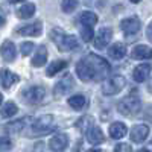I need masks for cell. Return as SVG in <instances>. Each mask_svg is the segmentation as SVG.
I'll return each mask as SVG.
<instances>
[{"label":"cell","instance_id":"6da1fadb","mask_svg":"<svg viewBox=\"0 0 152 152\" xmlns=\"http://www.w3.org/2000/svg\"><path fill=\"white\" fill-rule=\"evenodd\" d=\"M110 64L102 56L88 53L76 64V75L84 82H94V81H104L110 75Z\"/></svg>","mask_w":152,"mask_h":152},{"label":"cell","instance_id":"7a4b0ae2","mask_svg":"<svg viewBox=\"0 0 152 152\" xmlns=\"http://www.w3.org/2000/svg\"><path fill=\"white\" fill-rule=\"evenodd\" d=\"M50 40L56 44V47L61 52H70V50H75L78 47V40L73 35H69L58 28L50 31Z\"/></svg>","mask_w":152,"mask_h":152},{"label":"cell","instance_id":"3957f363","mask_svg":"<svg viewBox=\"0 0 152 152\" xmlns=\"http://www.w3.org/2000/svg\"><path fill=\"white\" fill-rule=\"evenodd\" d=\"M55 129V117L52 114L38 117L31 126V135H46Z\"/></svg>","mask_w":152,"mask_h":152},{"label":"cell","instance_id":"277c9868","mask_svg":"<svg viewBox=\"0 0 152 152\" xmlns=\"http://www.w3.org/2000/svg\"><path fill=\"white\" fill-rule=\"evenodd\" d=\"M142 108V102H140V97L138 96H125L119 105H117V110L120 114H123V116H134V114H137L138 111H140Z\"/></svg>","mask_w":152,"mask_h":152},{"label":"cell","instance_id":"5b68a950","mask_svg":"<svg viewBox=\"0 0 152 152\" xmlns=\"http://www.w3.org/2000/svg\"><path fill=\"white\" fill-rule=\"evenodd\" d=\"M125 84H126V81H125L123 76H120V75H117V76H111V78L104 84L102 91H104L105 94H108V96L117 94V93H120V90L125 87Z\"/></svg>","mask_w":152,"mask_h":152},{"label":"cell","instance_id":"8992f818","mask_svg":"<svg viewBox=\"0 0 152 152\" xmlns=\"http://www.w3.org/2000/svg\"><path fill=\"white\" fill-rule=\"evenodd\" d=\"M21 94H23L24 100H26L28 104H38V102H41V100L44 99L46 90L43 87H40V85H32V87L26 88Z\"/></svg>","mask_w":152,"mask_h":152},{"label":"cell","instance_id":"52a82bcc","mask_svg":"<svg viewBox=\"0 0 152 152\" xmlns=\"http://www.w3.org/2000/svg\"><path fill=\"white\" fill-rule=\"evenodd\" d=\"M67 146H69V137L64 132L55 134L52 138H50V142H49V148H50V151H53V152H64L67 149Z\"/></svg>","mask_w":152,"mask_h":152},{"label":"cell","instance_id":"ba28073f","mask_svg":"<svg viewBox=\"0 0 152 152\" xmlns=\"http://www.w3.org/2000/svg\"><path fill=\"white\" fill-rule=\"evenodd\" d=\"M111 37H113V29L111 28H100L99 32L96 34L94 38V47L96 49H105L108 46V43L111 41Z\"/></svg>","mask_w":152,"mask_h":152},{"label":"cell","instance_id":"9c48e42d","mask_svg":"<svg viewBox=\"0 0 152 152\" xmlns=\"http://www.w3.org/2000/svg\"><path fill=\"white\" fill-rule=\"evenodd\" d=\"M120 29L126 35L137 34L138 31H140V20H138L137 17H128V18H125L120 23Z\"/></svg>","mask_w":152,"mask_h":152},{"label":"cell","instance_id":"30bf717a","mask_svg":"<svg viewBox=\"0 0 152 152\" xmlns=\"http://www.w3.org/2000/svg\"><path fill=\"white\" fill-rule=\"evenodd\" d=\"M41 31H43L41 21H35V23L26 24V26H23V28H18L17 29V34L18 35H23V37H40L41 35Z\"/></svg>","mask_w":152,"mask_h":152},{"label":"cell","instance_id":"8fae6325","mask_svg":"<svg viewBox=\"0 0 152 152\" xmlns=\"http://www.w3.org/2000/svg\"><path fill=\"white\" fill-rule=\"evenodd\" d=\"M73 88V78L70 75H66L64 78H62L56 85H55V88H53V93H55V96H64V94H67L70 90Z\"/></svg>","mask_w":152,"mask_h":152},{"label":"cell","instance_id":"7c38bea8","mask_svg":"<svg viewBox=\"0 0 152 152\" xmlns=\"http://www.w3.org/2000/svg\"><path fill=\"white\" fill-rule=\"evenodd\" d=\"M129 135H131V140L134 143H142L149 135V126L148 125H135Z\"/></svg>","mask_w":152,"mask_h":152},{"label":"cell","instance_id":"4fadbf2b","mask_svg":"<svg viewBox=\"0 0 152 152\" xmlns=\"http://www.w3.org/2000/svg\"><path fill=\"white\" fill-rule=\"evenodd\" d=\"M151 73V64L148 62H143V64H138L134 72H132V78L135 82H145L148 79V76Z\"/></svg>","mask_w":152,"mask_h":152},{"label":"cell","instance_id":"5bb4252c","mask_svg":"<svg viewBox=\"0 0 152 152\" xmlns=\"http://www.w3.org/2000/svg\"><path fill=\"white\" fill-rule=\"evenodd\" d=\"M28 117L24 119H18V120H14V122H9L6 125H3V131L8 132V134H18L24 126L28 125Z\"/></svg>","mask_w":152,"mask_h":152},{"label":"cell","instance_id":"9a60e30c","mask_svg":"<svg viewBox=\"0 0 152 152\" xmlns=\"http://www.w3.org/2000/svg\"><path fill=\"white\" fill-rule=\"evenodd\" d=\"M87 140L90 142L91 145H100L104 143L105 137H104V132L99 126H93V128L87 132Z\"/></svg>","mask_w":152,"mask_h":152},{"label":"cell","instance_id":"2e32d148","mask_svg":"<svg viewBox=\"0 0 152 152\" xmlns=\"http://www.w3.org/2000/svg\"><path fill=\"white\" fill-rule=\"evenodd\" d=\"M131 55H132L134 59H151L152 58V49L148 47V46L140 44V46H135L132 49Z\"/></svg>","mask_w":152,"mask_h":152},{"label":"cell","instance_id":"e0dca14e","mask_svg":"<svg viewBox=\"0 0 152 152\" xmlns=\"http://www.w3.org/2000/svg\"><path fill=\"white\" fill-rule=\"evenodd\" d=\"M35 5L31 3V2H26V3H21L18 11H17V17L18 18H23V20H26V18H31L34 14H35Z\"/></svg>","mask_w":152,"mask_h":152},{"label":"cell","instance_id":"ac0fdd59","mask_svg":"<svg viewBox=\"0 0 152 152\" xmlns=\"http://www.w3.org/2000/svg\"><path fill=\"white\" fill-rule=\"evenodd\" d=\"M126 132H128V129H126V125L125 123L116 122V123H113L110 126V135H111V138L120 140V138H123L126 135Z\"/></svg>","mask_w":152,"mask_h":152},{"label":"cell","instance_id":"d6986e66","mask_svg":"<svg viewBox=\"0 0 152 152\" xmlns=\"http://www.w3.org/2000/svg\"><path fill=\"white\" fill-rule=\"evenodd\" d=\"M18 79L20 78H18L15 73H12V72H9L6 69L2 70V87L5 88V90H8V88H11L14 84H17Z\"/></svg>","mask_w":152,"mask_h":152},{"label":"cell","instance_id":"ffe728a7","mask_svg":"<svg viewBox=\"0 0 152 152\" xmlns=\"http://www.w3.org/2000/svg\"><path fill=\"white\" fill-rule=\"evenodd\" d=\"M46 62H47V49L44 46H38V49L35 50V56L32 59V66L41 67Z\"/></svg>","mask_w":152,"mask_h":152},{"label":"cell","instance_id":"44dd1931","mask_svg":"<svg viewBox=\"0 0 152 152\" xmlns=\"http://www.w3.org/2000/svg\"><path fill=\"white\" fill-rule=\"evenodd\" d=\"M15 53H17V49L14 46L12 41H5L2 44V58L3 61H12L15 58Z\"/></svg>","mask_w":152,"mask_h":152},{"label":"cell","instance_id":"7402d4cb","mask_svg":"<svg viewBox=\"0 0 152 152\" xmlns=\"http://www.w3.org/2000/svg\"><path fill=\"white\" fill-rule=\"evenodd\" d=\"M97 15L94 14V12H91V11H85V12H82L81 14V17H79V21H81V26H88V28H93L94 24L97 23Z\"/></svg>","mask_w":152,"mask_h":152},{"label":"cell","instance_id":"603a6c76","mask_svg":"<svg viewBox=\"0 0 152 152\" xmlns=\"http://www.w3.org/2000/svg\"><path fill=\"white\" fill-rule=\"evenodd\" d=\"M125 55H126V47L123 44H120V43L113 44L108 49V56L113 58V59H122Z\"/></svg>","mask_w":152,"mask_h":152},{"label":"cell","instance_id":"cb8c5ba5","mask_svg":"<svg viewBox=\"0 0 152 152\" xmlns=\"http://www.w3.org/2000/svg\"><path fill=\"white\" fill-rule=\"evenodd\" d=\"M93 126H94V120H93L91 116H84L76 122V128H78L79 131H82V132H88Z\"/></svg>","mask_w":152,"mask_h":152},{"label":"cell","instance_id":"d4e9b609","mask_svg":"<svg viewBox=\"0 0 152 152\" xmlns=\"http://www.w3.org/2000/svg\"><path fill=\"white\" fill-rule=\"evenodd\" d=\"M67 102H69V105H70L73 110L79 111V110H82V108L87 105V99H85V96H82V94H75V96L69 97Z\"/></svg>","mask_w":152,"mask_h":152},{"label":"cell","instance_id":"484cf974","mask_svg":"<svg viewBox=\"0 0 152 152\" xmlns=\"http://www.w3.org/2000/svg\"><path fill=\"white\" fill-rule=\"evenodd\" d=\"M18 111L15 102H5L2 107V119H11L12 116H15Z\"/></svg>","mask_w":152,"mask_h":152},{"label":"cell","instance_id":"4316f807","mask_svg":"<svg viewBox=\"0 0 152 152\" xmlns=\"http://www.w3.org/2000/svg\"><path fill=\"white\" fill-rule=\"evenodd\" d=\"M66 67H67V62H66V61H61V59H59V61H53L52 64L47 67L46 75H47V76H55L58 72H62Z\"/></svg>","mask_w":152,"mask_h":152},{"label":"cell","instance_id":"83f0119b","mask_svg":"<svg viewBox=\"0 0 152 152\" xmlns=\"http://www.w3.org/2000/svg\"><path fill=\"white\" fill-rule=\"evenodd\" d=\"M94 32H93V28H88V26H81V37L82 40L87 43V41H91Z\"/></svg>","mask_w":152,"mask_h":152},{"label":"cell","instance_id":"f1b7e54d","mask_svg":"<svg viewBox=\"0 0 152 152\" xmlns=\"http://www.w3.org/2000/svg\"><path fill=\"white\" fill-rule=\"evenodd\" d=\"M61 6H62V11L64 12H73L75 9H76V6H78V2L76 0H64V2L61 3Z\"/></svg>","mask_w":152,"mask_h":152},{"label":"cell","instance_id":"f546056e","mask_svg":"<svg viewBox=\"0 0 152 152\" xmlns=\"http://www.w3.org/2000/svg\"><path fill=\"white\" fill-rule=\"evenodd\" d=\"M34 47H35V46H34L31 41L23 43V44H21V55H23V56H28L32 50H34Z\"/></svg>","mask_w":152,"mask_h":152},{"label":"cell","instance_id":"4dcf8cb0","mask_svg":"<svg viewBox=\"0 0 152 152\" xmlns=\"http://www.w3.org/2000/svg\"><path fill=\"white\" fill-rule=\"evenodd\" d=\"M114 152H132V148L128 143H119L114 148Z\"/></svg>","mask_w":152,"mask_h":152},{"label":"cell","instance_id":"1f68e13d","mask_svg":"<svg viewBox=\"0 0 152 152\" xmlns=\"http://www.w3.org/2000/svg\"><path fill=\"white\" fill-rule=\"evenodd\" d=\"M11 148H12V142L9 140L8 137H2V148H0V149H2V152H6Z\"/></svg>","mask_w":152,"mask_h":152},{"label":"cell","instance_id":"d6a6232c","mask_svg":"<svg viewBox=\"0 0 152 152\" xmlns=\"http://www.w3.org/2000/svg\"><path fill=\"white\" fill-rule=\"evenodd\" d=\"M146 35H148V40L152 43V23H149V26L146 29Z\"/></svg>","mask_w":152,"mask_h":152},{"label":"cell","instance_id":"836d02e7","mask_svg":"<svg viewBox=\"0 0 152 152\" xmlns=\"http://www.w3.org/2000/svg\"><path fill=\"white\" fill-rule=\"evenodd\" d=\"M37 151H38V152H43V151H44V143H41V142L37 143Z\"/></svg>","mask_w":152,"mask_h":152},{"label":"cell","instance_id":"e575fe53","mask_svg":"<svg viewBox=\"0 0 152 152\" xmlns=\"http://www.w3.org/2000/svg\"><path fill=\"white\" fill-rule=\"evenodd\" d=\"M87 152H104V151H100V149H96V148H94V149H88Z\"/></svg>","mask_w":152,"mask_h":152},{"label":"cell","instance_id":"d590c367","mask_svg":"<svg viewBox=\"0 0 152 152\" xmlns=\"http://www.w3.org/2000/svg\"><path fill=\"white\" fill-rule=\"evenodd\" d=\"M148 90H149V91L152 93V79H151V82L148 84Z\"/></svg>","mask_w":152,"mask_h":152},{"label":"cell","instance_id":"8d00e7d4","mask_svg":"<svg viewBox=\"0 0 152 152\" xmlns=\"http://www.w3.org/2000/svg\"><path fill=\"white\" fill-rule=\"evenodd\" d=\"M137 152H149L148 149H140V151H137Z\"/></svg>","mask_w":152,"mask_h":152}]
</instances>
